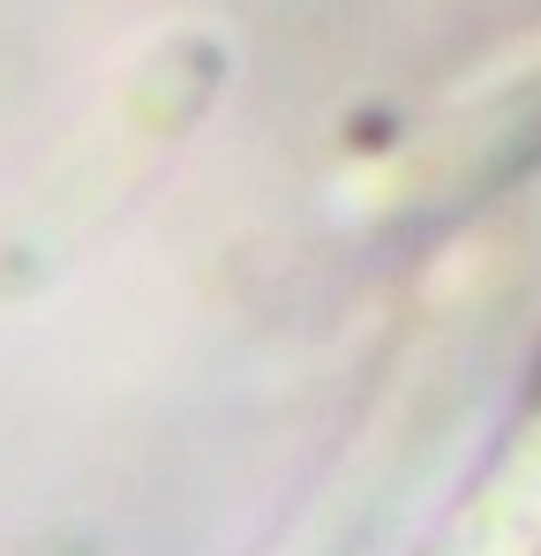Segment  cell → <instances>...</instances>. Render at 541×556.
<instances>
[{
  "label": "cell",
  "mask_w": 541,
  "mask_h": 556,
  "mask_svg": "<svg viewBox=\"0 0 541 556\" xmlns=\"http://www.w3.org/2000/svg\"><path fill=\"white\" fill-rule=\"evenodd\" d=\"M534 166H541V68L504 84V91L474 98L466 113H451L422 151V181H429L437 203L496 195Z\"/></svg>",
  "instance_id": "obj_1"
}]
</instances>
